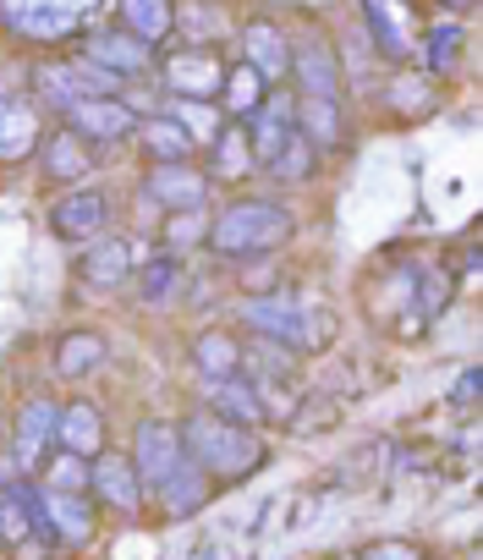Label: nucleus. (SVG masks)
Segmentation results:
<instances>
[{"label":"nucleus","mask_w":483,"mask_h":560,"mask_svg":"<svg viewBox=\"0 0 483 560\" xmlns=\"http://www.w3.org/2000/svg\"><path fill=\"white\" fill-rule=\"evenodd\" d=\"M176 434H181V451H187L209 478H220V483L248 478V472H259V462H264V445H259L254 429L225 423V418H214V412H192Z\"/></svg>","instance_id":"1"},{"label":"nucleus","mask_w":483,"mask_h":560,"mask_svg":"<svg viewBox=\"0 0 483 560\" xmlns=\"http://www.w3.org/2000/svg\"><path fill=\"white\" fill-rule=\"evenodd\" d=\"M297 220L286 203H270V198H248V203H231L214 225H209V247L220 258H259L281 242H292Z\"/></svg>","instance_id":"2"},{"label":"nucleus","mask_w":483,"mask_h":560,"mask_svg":"<svg viewBox=\"0 0 483 560\" xmlns=\"http://www.w3.org/2000/svg\"><path fill=\"white\" fill-rule=\"evenodd\" d=\"M241 325H248L259 341H275L286 352H319L330 341V314L325 308H308L286 292H270V298H248L236 308Z\"/></svg>","instance_id":"3"},{"label":"nucleus","mask_w":483,"mask_h":560,"mask_svg":"<svg viewBox=\"0 0 483 560\" xmlns=\"http://www.w3.org/2000/svg\"><path fill=\"white\" fill-rule=\"evenodd\" d=\"M34 89H39V105H50V110H72V105H83V100H94V94H121V78H110V72H99L94 61H56V67H39L34 72Z\"/></svg>","instance_id":"4"},{"label":"nucleus","mask_w":483,"mask_h":560,"mask_svg":"<svg viewBox=\"0 0 483 560\" xmlns=\"http://www.w3.org/2000/svg\"><path fill=\"white\" fill-rule=\"evenodd\" d=\"M0 23L23 39H34V45H61L83 28L61 0H0Z\"/></svg>","instance_id":"5"},{"label":"nucleus","mask_w":483,"mask_h":560,"mask_svg":"<svg viewBox=\"0 0 483 560\" xmlns=\"http://www.w3.org/2000/svg\"><path fill=\"white\" fill-rule=\"evenodd\" d=\"M165 83H170V94L176 100H203V105H214L220 100V83H225V61L214 56V50H181V56H170L165 61Z\"/></svg>","instance_id":"6"},{"label":"nucleus","mask_w":483,"mask_h":560,"mask_svg":"<svg viewBox=\"0 0 483 560\" xmlns=\"http://www.w3.org/2000/svg\"><path fill=\"white\" fill-rule=\"evenodd\" d=\"M127 462H132V472H138L143 489H160V483L176 472V462H181V434H176L170 423H154V418H149V423L138 429V445H132Z\"/></svg>","instance_id":"7"},{"label":"nucleus","mask_w":483,"mask_h":560,"mask_svg":"<svg viewBox=\"0 0 483 560\" xmlns=\"http://www.w3.org/2000/svg\"><path fill=\"white\" fill-rule=\"evenodd\" d=\"M45 538V544H56V533H50V522H45V505H39V489L34 483H7L0 489V538L7 544H28V538Z\"/></svg>","instance_id":"8"},{"label":"nucleus","mask_w":483,"mask_h":560,"mask_svg":"<svg viewBox=\"0 0 483 560\" xmlns=\"http://www.w3.org/2000/svg\"><path fill=\"white\" fill-rule=\"evenodd\" d=\"M241 67H254L264 78V89L292 78V39L275 23H248L241 28Z\"/></svg>","instance_id":"9"},{"label":"nucleus","mask_w":483,"mask_h":560,"mask_svg":"<svg viewBox=\"0 0 483 560\" xmlns=\"http://www.w3.org/2000/svg\"><path fill=\"white\" fill-rule=\"evenodd\" d=\"M248 127V149H254V165L264 171L270 160H275V149L297 132V116H292V94H264L259 100V110L241 121Z\"/></svg>","instance_id":"10"},{"label":"nucleus","mask_w":483,"mask_h":560,"mask_svg":"<svg viewBox=\"0 0 483 560\" xmlns=\"http://www.w3.org/2000/svg\"><path fill=\"white\" fill-rule=\"evenodd\" d=\"M292 72H297L303 94L341 100V61H335V50L325 45V34H303V39L292 45Z\"/></svg>","instance_id":"11"},{"label":"nucleus","mask_w":483,"mask_h":560,"mask_svg":"<svg viewBox=\"0 0 483 560\" xmlns=\"http://www.w3.org/2000/svg\"><path fill=\"white\" fill-rule=\"evenodd\" d=\"M67 127L78 138H89V143H116V138H127L138 127V116H132V105H121L110 94H94V100H83V105L67 110Z\"/></svg>","instance_id":"12"},{"label":"nucleus","mask_w":483,"mask_h":560,"mask_svg":"<svg viewBox=\"0 0 483 560\" xmlns=\"http://www.w3.org/2000/svg\"><path fill=\"white\" fill-rule=\"evenodd\" d=\"M50 225H56V236L61 242H94V236H105V225H110V198L94 187V192H67L56 209H50Z\"/></svg>","instance_id":"13"},{"label":"nucleus","mask_w":483,"mask_h":560,"mask_svg":"<svg viewBox=\"0 0 483 560\" xmlns=\"http://www.w3.org/2000/svg\"><path fill=\"white\" fill-rule=\"evenodd\" d=\"M83 61H94L99 72H110V78H138L149 61H154V50L143 45V39H132L127 28H116V34H94L89 39V50H83Z\"/></svg>","instance_id":"14"},{"label":"nucleus","mask_w":483,"mask_h":560,"mask_svg":"<svg viewBox=\"0 0 483 560\" xmlns=\"http://www.w3.org/2000/svg\"><path fill=\"white\" fill-rule=\"evenodd\" d=\"M39 149V110L34 100H0V165H17Z\"/></svg>","instance_id":"15"},{"label":"nucleus","mask_w":483,"mask_h":560,"mask_svg":"<svg viewBox=\"0 0 483 560\" xmlns=\"http://www.w3.org/2000/svg\"><path fill=\"white\" fill-rule=\"evenodd\" d=\"M78 275L89 280V287L110 292V287H121V280L132 275V247L121 236H94L83 247V258H78Z\"/></svg>","instance_id":"16"},{"label":"nucleus","mask_w":483,"mask_h":560,"mask_svg":"<svg viewBox=\"0 0 483 560\" xmlns=\"http://www.w3.org/2000/svg\"><path fill=\"white\" fill-rule=\"evenodd\" d=\"M203 192H209V182H203L192 165H154V171H149V198L165 203L170 214L203 209Z\"/></svg>","instance_id":"17"},{"label":"nucleus","mask_w":483,"mask_h":560,"mask_svg":"<svg viewBox=\"0 0 483 560\" xmlns=\"http://www.w3.org/2000/svg\"><path fill=\"white\" fill-rule=\"evenodd\" d=\"M39 505H45V522L56 533V544H83L94 533V511L83 494L72 489H39Z\"/></svg>","instance_id":"18"},{"label":"nucleus","mask_w":483,"mask_h":560,"mask_svg":"<svg viewBox=\"0 0 483 560\" xmlns=\"http://www.w3.org/2000/svg\"><path fill=\"white\" fill-rule=\"evenodd\" d=\"M56 445H67L72 456L94 462V456H99V445H105V418H99V407H94V401H72V407H61Z\"/></svg>","instance_id":"19"},{"label":"nucleus","mask_w":483,"mask_h":560,"mask_svg":"<svg viewBox=\"0 0 483 560\" xmlns=\"http://www.w3.org/2000/svg\"><path fill=\"white\" fill-rule=\"evenodd\" d=\"M56 423H61V407L56 401H28L23 418H17V462L23 467H39L56 445Z\"/></svg>","instance_id":"20"},{"label":"nucleus","mask_w":483,"mask_h":560,"mask_svg":"<svg viewBox=\"0 0 483 560\" xmlns=\"http://www.w3.org/2000/svg\"><path fill=\"white\" fill-rule=\"evenodd\" d=\"M132 132H138V143L149 149V160H154V165H187V160H192V149H198V143H192V132H187L181 121H170V116H149V121H138Z\"/></svg>","instance_id":"21"},{"label":"nucleus","mask_w":483,"mask_h":560,"mask_svg":"<svg viewBox=\"0 0 483 560\" xmlns=\"http://www.w3.org/2000/svg\"><path fill=\"white\" fill-rule=\"evenodd\" d=\"M209 412L225 418V423L254 429L264 418V401H259V390L241 380V374H231V380H209Z\"/></svg>","instance_id":"22"},{"label":"nucleus","mask_w":483,"mask_h":560,"mask_svg":"<svg viewBox=\"0 0 483 560\" xmlns=\"http://www.w3.org/2000/svg\"><path fill=\"white\" fill-rule=\"evenodd\" d=\"M39 154H45V176H50V182H78V176H89V165H94V143L78 138L72 127L50 132V143H39Z\"/></svg>","instance_id":"23"},{"label":"nucleus","mask_w":483,"mask_h":560,"mask_svg":"<svg viewBox=\"0 0 483 560\" xmlns=\"http://www.w3.org/2000/svg\"><path fill=\"white\" fill-rule=\"evenodd\" d=\"M89 483L99 489V500H110V505H121V511H132L138 500H143V483H138V472H132V462L127 456H94L89 462Z\"/></svg>","instance_id":"24"},{"label":"nucleus","mask_w":483,"mask_h":560,"mask_svg":"<svg viewBox=\"0 0 483 560\" xmlns=\"http://www.w3.org/2000/svg\"><path fill=\"white\" fill-rule=\"evenodd\" d=\"M209 483H214V478H209V472H203V467H198V462H192L187 451H181L176 472H170V478H165V483H160L154 494L165 500V511H170V516H192V511H198V505L209 500Z\"/></svg>","instance_id":"25"},{"label":"nucleus","mask_w":483,"mask_h":560,"mask_svg":"<svg viewBox=\"0 0 483 560\" xmlns=\"http://www.w3.org/2000/svg\"><path fill=\"white\" fill-rule=\"evenodd\" d=\"M121 28L132 39H143L149 50L165 45L176 28V0H121Z\"/></svg>","instance_id":"26"},{"label":"nucleus","mask_w":483,"mask_h":560,"mask_svg":"<svg viewBox=\"0 0 483 560\" xmlns=\"http://www.w3.org/2000/svg\"><path fill=\"white\" fill-rule=\"evenodd\" d=\"M292 116H297V132H303L314 149H335V143H341V100L303 94V100H292Z\"/></svg>","instance_id":"27"},{"label":"nucleus","mask_w":483,"mask_h":560,"mask_svg":"<svg viewBox=\"0 0 483 560\" xmlns=\"http://www.w3.org/2000/svg\"><path fill=\"white\" fill-rule=\"evenodd\" d=\"M209 160H214V176H225V182L259 171V165H254V149H248V127H241V121H225V127L209 138Z\"/></svg>","instance_id":"28"},{"label":"nucleus","mask_w":483,"mask_h":560,"mask_svg":"<svg viewBox=\"0 0 483 560\" xmlns=\"http://www.w3.org/2000/svg\"><path fill=\"white\" fill-rule=\"evenodd\" d=\"M270 89H264V78L254 72V67H225V83H220V100H225V121H248L254 110H259V100H264Z\"/></svg>","instance_id":"29"},{"label":"nucleus","mask_w":483,"mask_h":560,"mask_svg":"<svg viewBox=\"0 0 483 560\" xmlns=\"http://www.w3.org/2000/svg\"><path fill=\"white\" fill-rule=\"evenodd\" d=\"M192 363L203 369V380H231V374H241V347L225 330H209V336H198Z\"/></svg>","instance_id":"30"},{"label":"nucleus","mask_w":483,"mask_h":560,"mask_svg":"<svg viewBox=\"0 0 483 560\" xmlns=\"http://www.w3.org/2000/svg\"><path fill=\"white\" fill-rule=\"evenodd\" d=\"M176 292H181V258H176V253H160V258H149V264L138 269V298H143V303L160 308V303H170Z\"/></svg>","instance_id":"31"},{"label":"nucleus","mask_w":483,"mask_h":560,"mask_svg":"<svg viewBox=\"0 0 483 560\" xmlns=\"http://www.w3.org/2000/svg\"><path fill=\"white\" fill-rule=\"evenodd\" d=\"M56 369H61L67 380H89L94 369H105V341H99L94 330L67 336V341H61V352H56Z\"/></svg>","instance_id":"32"},{"label":"nucleus","mask_w":483,"mask_h":560,"mask_svg":"<svg viewBox=\"0 0 483 560\" xmlns=\"http://www.w3.org/2000/svg\"><path fill=\"white\" fill-rule=\"evenodd\" d=\"M314 160H319V149H314L303 132H292V138L275 149V160H270L264 171L281 176V182H303V176H314Z\"/></svg>","instance_id":"33"},{"label":"nucleus","mask_w":483,"mask_h":560,"mask_svg":"<svg viewBox=\"0 0 483 560\" xmlns=\"http://www.w3.org/2000/svg\"><path fill=\"white\" fill-rule=\"evenodd\" d=\"M456 45H461V23L428 28V34H423V72H428V78L450 72V67H456Z\"/></svg>","instance_id":"34"},{"label":"nucleus","mask_w":483,"mask_h":560,"mask_svg":"<svg viewBox=\"0 0 483 560\" xmlns=\"http://www.w3.org/2000/svg\"><path fill=\"white\" fill-rule=\"evenodd\" d=\"M165 116H170V121H181V127L192 132V143L220 132V116H214V105H203V100H170V110H165Z\"/></svg>","instance_id":"35"},{"label":"nucleus","mask_w":483,"mask_h":560,"mask_svg":"<svg viewBox=\"0 0 483 560\" xmlns=\"http://www.w3.org/2000/svg\"><path fill=\"white\" fill-rule=\"evenodd\" d=\"M363 7H368V28H374L379 50H385V56H401V28H396V7H385V0H363Z\"/></svg>","instance_id":"36"},{"label":"nucleus","mask_w":483,"mask_h":560,"mask_svg":"<svg viewBox=\"0 0 483 560\" xmlns=\"http://www.w3.org/2000/svg\"><path fill=\"white\" fill-rule=\"evenodd\" d=\"M198 231H203V214H198V209L170 214V220H165V253H176V258H181V253L198 242Z\"/></svg>","instance_id":"37"},{"label":"nucleus","mask_w":483,"mask_h":560,"mask_svg":"<svg viewBox=\"0 0 483 560\" xmlns=\"http://www.w3.org/2000/svg\"><path fill=\"white\" fill-rule=\"evenodd\" d=\"M417 292H423V303H417V314H423V319L445 314V308H450V269L423 275V280H417Z\"/></svg>","instance_id":"38"},{"label":"nucleus","mask_w":483,"mask_h":560,"mask_svg":"<svg viewBox=\"0 0 483 560\" xmlns=\"http://www.w3.org/2000/svg\"><path fill=\"white\" fill-rule=\"evenodd\" d=\"M241 363H254V374H259V380H286V363H292V352L270 341V347L248 352V358H241Z\"/></svg>","instance_id":"39"},{"label":"nucleus","mask_w":483,"mask_h":560,"mask_svg":"<svg viewBox=\"0 0 483 560\" xmlns=\"http://www.w3.org/2000/svg\"><path fill=\"white\" fill-rule=\"evenodd\" d=\"M187 12H192V18H181V12H176V23H181L192 39H214V34L225 28V23H214V7H203V0H192Z\"/></svg>","instance_id":"40"},{"label":"nucleus","mask_w":483,"mask_h":560,"mask_svg":"<svg viewBox=\"0 0 483 560\" xmlns=\"http://www.w3.org/2000/svg\"><path fill=\"white\" fill-rule=\"evenodd\" d=\"M401 100H407V110H428V78H396L390 105H401Z\"/></svg>","instance_id":"41"},{"label":"nucleus","mask_w":483,"mask_h":560,"mask_svg":"<svg viewBox=\"0 0 483 560\" xmlns=\"http://www.w3.org/2000/svg\"><path fill=\"white\" fill-rule=\"evenodd\" d=\"M478 390H483V374H478V369H467V374L450 385V401H456L461 412H478Z\"/></svg>","instance_id":"42"},{"label":"nucleus","mask_w":483,"mask_h":560,"mask_svg":"<svg viewBox=\"0 0 483 560\" xmlns=\"http://www.w3.org/2000/svg\"><path fill=\"white\" fill-rule=\"evenodd\" d=\"M357 560H417V549H412V544H374V549H363Z\"/></svg>","instance_id":"43"},{"label":"nucleus","mask_w":483,"mask_h":560,"mask_svg":"<svg viewBox=\"0 0 483 560\" xmlns=\"http://www.w3.org/2000/svg\"><path fill=\"white\" fill-rule=\"evenodd\" d=\"M83 478H89V462H83V456H67V462L50 472V483H83Z\"/></svg>","instance_id":"44"},{"label":"nucleus","mask_w":483,"mask_h":560,"mask_svg":"<svg viewBox=\"0 0 483 560\" xmlns=\"http://www.w3.org/2000/svg\"><path fill=\"white\" fill-rule=\"evenodd\" d=\"M61 7H67V12L78 18V23H89V18H94V12L105 7V0H61Z\"/></svg>","instance_id":"45"},{"label":"nucleus","mask_w":483,"mask_h":560,"mask_svg":"<svg viewBox=\"0 0 483 560\" xmlns=\"http://www.w3.org/2000/svg\"><path fill=\"white\" fill-rule=\"evenodd\" d=\"M445 7H450V12H472V7H478V0H445Z\"/></svg>","instance_id":"46"}]
</instances>
